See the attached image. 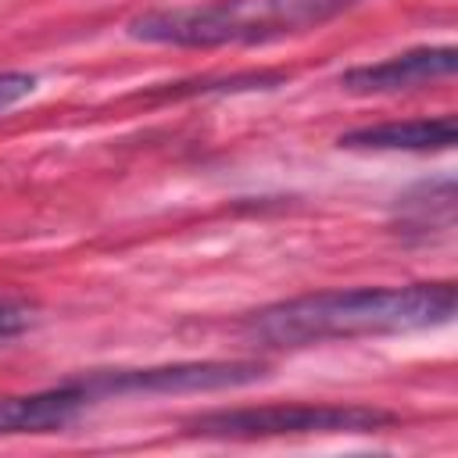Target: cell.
Here are the masks:
<instances>
[{"label":"cell","mask_w":458,"mask_h":458,"mask_svg":"<svg viewBox=\"0 0 458 458\" xmlns=\"http://www.w3.org/2000/svg\"><path fill=\"white\" fill-rule=\"evenodd\" d=\"M93 408V397L82 390L75 376L32 390V394H4L0 397V437L14 433H57L72 426L79 415Z\"/></svg>","instance_id":"obj_6"},{"label":"cell","mask_w":458,"mask_h":458,"mask_svg":"<svg viewBox=\"0 0 458 458\" xmlns=\"http://www.w3.org/2000/svg\"><path fill=\"white\" fill-rule=\"evenodd\" d=\"M358 4L361 0H200L136 14L125 32L129 39L157 47H254L318 29Z\"/></svg>","instance_id":"obj_2"},{"label":"cell","mask_w":458,"mask_h":458,"mask_svg":"<svg viewBox=\"0 0 458 458\" xmlns=\"http://www.w3.org/2000/svg\"><path fill=\"white\" fill-rule=\"evenodd\" d=\"M458 140L454 114L437 118H394L376 125H358L336 136V147L344 150H369V154H433L451 150Z\"/></svg>","instance_id":"obj_7"},{"label":"cell","mask_w":458,"mask_h":458,"mask_svg":"<svg viewBox=\"0 0 458 458\" xmlns=\"http://www.w3.org/2000/svg\"><path fill=\"white\" fill-rule=\"evenodd\" d=\"M394 422L397 411L361 401H279V404L200 411L182 422V433L204 440H272V437L376 433Z\"/></svg>","instance_id":"obj_3"},{"label":"cell","mask_w":458,"mask_h":458,"mask_svg":"<svg viewBox=\"0 0 458 458\" xmlns=\"http://www.w3.org/2000/svg\"><path fill=\"white\" fill-rule=\"evenodd\" d=\"M268 376V365L258 358H204V361H172V365H136V369H93L75 379L93 397V404L118 397H165V394H211L250 386Z\"/></svg>","instance_id":"obj_4"},{"label":"cell","mask_w":458,"mask_h":458,"mask_svg":"<svg viewBox=\"0 0 458 458\" xmlns=\"http://www.w3.org/2000/svg\"><path fill=\"white\" fill-rule=\"evenodd\" d=\"M36 75L32 72H0V114L11 111L14 104H21L25 97L36 93Z\"/></svg>","instance_id":"obj_10"},{"label":"cell","mask_w":458,"mask_h":458,"mask_svg":"<svg viewBox=\"0 0 458 458\" xmlns=\"http://www.w3.org/2000/svg\"><path fill=\"white\" fill-rule=\"evenodd\" d=\"M454 229V182L429 179L397 197V233L411 240H433L447 236Z\"/></svg>","instance_id":"obj_8"},{"label":"cell","mask_w":458,"mask_h":458,"mask_svg":"<svg viewBox=\"0 0 458 458\" xmlns=\"http://www.w3.org/2000/svg\"><path fill=\"white\" fill-rule=\"evenodd\" d=\"M458 72V50L451 43L444 47H415L404 54H390L372 64H354L340 72V89L358 93V97H376V93H401V89H419L444 82Z\"/></svg>","instance_id":"obj_5"},{"label":"cell","mask_w":458,"mask_h":458,"mask_svg":"<svg viewBox=\"0 0 458 458\" xmlns=\"http://www.w3.org/2000/svg\"><path fill=\"white\" fill-rule=\"evenodd\" d=\"M458 286L408 283V286H354L318 290L265 304L243 318V336L261 347H311L329 340L386 336L447 326L454 318Z\"/></svg>","instance_id":"obj_1"},{"label":"cell","mask_w":458,"mask_h":458,"mask_svg":"<svg viewBox=\"0 0 458 458\" xmlns=\"http://www.w3.org/2000/svg\"><path fill=\"white\" fill-rule=\"evenodd\" d=\"M25 326H29L25 308H18V304H11V301H0V340L18 336Z\"/></svg>","instance_id":"obj_11"},{"label":"cell","mask_w":458,"mask_h":458,"mask_svg":"<svg viewBox=\"0 0 458 458\" xmlns=\"http://www.w3.org/2000/svg\"><path fill=\"white\" fill-rule=\"evenodd\" d=\"M290 79V72L261 68V72H233L215 79H190V82H168L154 86L147 93H136V100H182V97H208V93H250V89H276Z\"/></svg>","instance_id":"obj_9"}]
</instances>
